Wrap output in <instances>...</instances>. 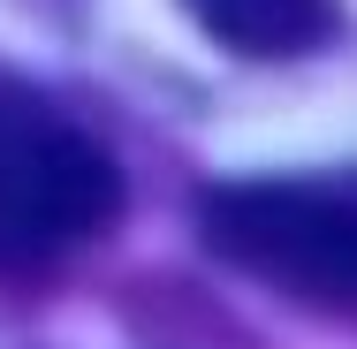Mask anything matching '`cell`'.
Returning <instances> with one entry per match:
<instances>
[{
	"label": "cell",
	"instance_id": "6da1fadb",
	"mask_svg": "<svg viewBox=\"0 0 357 349\" xmlns=\"http://www.w3.org/2000/svg\"><path fill=\"white\" fill-rule=\"evenodd\" d=\"M198 235L296 304L357 311V175H251L198 198Z\"/></svg>",
	"mask_w": 357,
	"mask_h": 349
},
{
	"label": "cell",
	"instance_id": "7a4b0ae2",
	"mask_svg": "<svg viewBox=\"0 0 357 349\" xmlns=\"http://www.w3.org/2000/svg\"><path fill=\"white\" fill-rule=\"evenodd\" d=\"M122 212V167L107 144L15 76H0V266H54L99 243Z\"/></svg>",
	"mask_w": 357,
	"mask_h": 349
},
{
	"label": "cell",
	"instance_id": "3957f363",
	"mask_svg": "<svg viewBox=\"0 0 357 349\" xmlns=\"http://www.w3.org/2000/svg\"><path fill=\"white\" fill-rule=\"evenodd\" d=\"M183 8L198 15L206 38H220L228 54H251V61L312 54L335 31V0H183Z\"/></svg>",
	"mask_w": 357,
	"mask_h": 349
}]
</instances>
